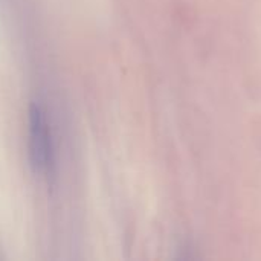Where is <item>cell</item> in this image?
<instances>
[{
    "label": "cell",
    "instance_id": "1",
    "mask_svg": "<svg viewBox=\"0 0 261 261\" xmlns=\"http://www.w3.org/2000/svg\"><path fill=\"white\" fill-rule=\"evenodd\" d=\"M29 124V162L35 174L54 176L55 151L50 125L44 109L38 102H31L28 110Z\"/></svg>",
    "mask_w": 261,
    "mask_h": 261
}]
</instances>
